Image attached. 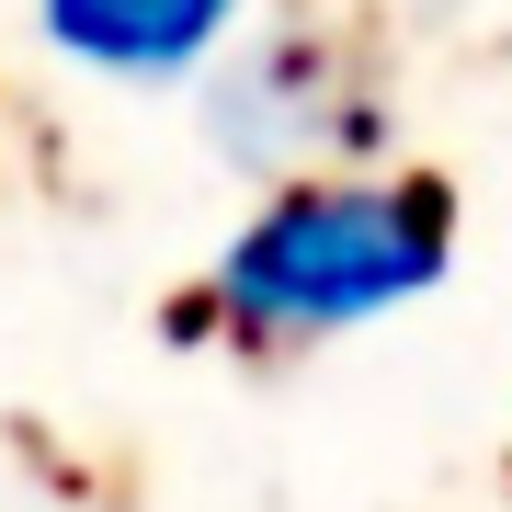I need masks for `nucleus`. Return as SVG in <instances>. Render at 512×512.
I'll list each match as a JSON object with an SVG mask.
<instances>
[{
	"label": "nucleus",
	"mask_w": 512,
	"mask_h": 512,
	"mask_svg": "<svg viewBox=\"0 0 512 512\" xmlns=\"http://www.w3.org/2000/svg\"><path fill=\"white\" fill-rule=\"evenodd\" d=\"M456 274V183L444 171H296L217 251V342L308 353Z\"/></svg>",
	"instance_id": "f257e3e1"
},
{
	"label": "nucleus",
	"mask_w": 512,
	"mask_h": 512,
	"mask_svg": "<svg viewBox=\"0 0 512 512\" xmlns=\"http://www.w3.org/2000/svg\"><path fill=\"white\" fill-rule=\"evenodd\" d=\"M387 137V92L330 23H274L205 69V148L228 171H296V160H365Z\"/></svg>",
	"instance_id": "f03ea898"
},
{
	"label": "nucleus",
	"mask_w": 512,
	"mask_h": 512,
	"mask_svg": "<svg viewBox=\"0 0 512 512\" xmlns=\"http://www.w3.org/2000/svg\"><path fill=\"white\" fill-rule=\"evenodd\" d=\"M239 12L251 0H35L46 46L69 69H92V80H126V92H148V80H205L228 57Z\"/></svg>",
	"instance_id": "7ed1b4c3"
}]
</instances>
